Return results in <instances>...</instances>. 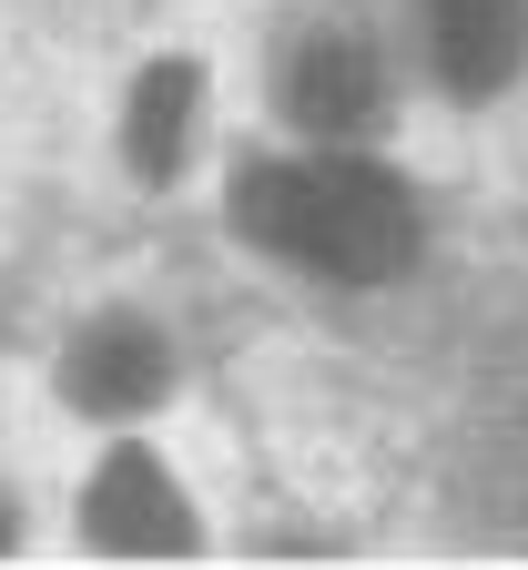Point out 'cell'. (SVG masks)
Segmentation results:
<instances>
[{
	"label": "cell",
	"mask_w": 528,
	"mask_h": 570,
	"mask_svg": "<svg viewBox=\"0 0 528 570\" xmlns=\"http://www.w3.org/2000/svg\"><path fill=\"white\" fill-rule=\"evenodd\" d=\"M0 540H11V499H0Z\"/></svg>",
	"instance_id": "obj_7"
},
{
	"label": "cell",
	"mask_w": 528,
	"mask_h": 570,
	"mask_svg": "<svg viewBox=\"0 0 528 570\" xmlns=\"http://www.w3.org/2000/svg\"><path fill=\"white\" fill-rule=\"evenodd\" d=\"M437 61L458 92H498L528 61V0H437Z\"/></svg>",
	"instance_id": "obj_4"
},
{
	"label": "cell",
	"mask_w": 528,
	"mask_h": 570,
	"mask_svg": "<svg viewBox=\"0 0 528 570\" xmlns=\"http://www.w3.org/2000/svg\"><path fill=\"white\" fill-rule=\"evenodd\" d=\"M235 225L295 265H316V275H397L407 245H417V214L407 194L356 164V154H306V164H255L235 184Z\"/></svg>",
	"instance_id": "obj_1"
},
{
	"label": "cell",
	"mask_w": 528,
	"mask_h": 570,
	"mask_svg": "<svg viewBox=\"0 0 528 570\" xmlns=\"http://www.w3.org/2000/svg\"><path fill=\"white\" fill-rule=\"evenodd\" d=\"M193 61H163V71H142V92H132V164L142 174H173L183 164V142H193Z\"/></svg>",
	"instance_id": "obj_6"
},
{
	"label": "cell",
	"mask_w": 528,
	"mask_h": 570,
	"mask_svg": "<svg viewBox=\"0 0 528 570\" xmlns=\"http://www.w3.org/2000/svg\"><path fill=\"white\" fill-rule=\"evenodd\" d=\"M92 540L112 550H183V489L163 479V459L112 449L92 479Z\"/></svg>",
	"instance_id": "obj_3"
},
{
	"label": "cell",
	"mask_w": 528,
	"mask_h": 570,
	"mask_svg": "<svg viewBox=\"0 0 528 570\" xmlns=\"http://www.w3.org/2000/svg\"><path fill=\"white\" fill-rule=\"evenodd\" d=\"M285 102L306 112L316 132H356V122L376 112V51L346 41V31L306 41V51H295V71H285Z\"/></svg>",
	"instance_id": "obj_5"
},
{
	"label": "cell",
	"mask_w": 528,
	"mask_h": 570,
	"mask_svg": "<svg viewBox=\"0 0 528 570\" xmlns=\"http://www.w3.org/2000/svg\"><path fill=\"white\" fill-rule=\"evenodd\" d=\"M163 377H173L163 336H153V326H132V316L82 326V336H71V356H61L71 407H92V417H142V407L163 397Z\"/></svg>",
	"instance_id": "obj_2"
}]
</instances>
